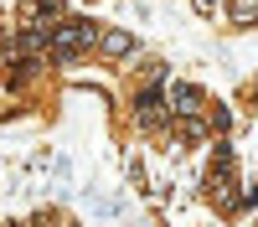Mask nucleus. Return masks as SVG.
Returning <instances> with one entry per match:
<instances>
[{
  "label": "nucleus",
  "mask_w": 258,
  "mask_h": 227,
  "mask_svg": "<svg viewBox=\"0 0 258 227\" xmlns=\"http://www.w3.org/2000/svg\"><path fill=\"white\" fill-rule=\"evenodd\" d=\"M207 129L227 134V129H232V109H222V103H212V109H207Z\"/></svg>",
  "instance_id": "6e6552de"
},
{
  "label": "nucleus",
  "mask_w": 258,
  "mask_h": 227,
  "mask_svg": "<svg viewBox=\"0 0 258 227\" xmlns=\"http://www.w3.org/2000/svg\"><path fill=\"white\" fill-rule=\"evenodd\" d=\"M129 124L140 134H165L170 129V109H165V83H140L129 93Z\"/></svg>",
  "instance_id": "7ed1b4c3"
},
{
  "label": "nucleus",
  "mask_w": 258,
  "mask_h": 227,
  "mask_svg": "<svg viewBox=\"0 0 258 227\" xmlns=\"http://www.w3.org/2000/svg\"><path fill=\"white\" fill-rule=\"evenodd\" d=\"M93 47L109 57V62H129V57L140 52V41H135V31H129V26H98Z\"/></svg>",
  "instance_id": "20e7f679"
},
{
  "label": "nucleus",
  "mask_w": 258,
  "mask_h": 227,
  "mask_svg": "<svg viewBox=\"0 0 258 227\" xmlns=\"http://www.w3.org/2000/svg\"><path fill=\"white\" fill-rule=\"evenodd\" d=\"M93 36H98L93 21H83V16H68V11H62L52 26H47V52H41V57H52L57 67H73V62L88 57Z\"/></svg>",
  "instance_id": "f257e3e1"
},
{
  "label": "nucleus",
  "mask_w": 258,
  "mask_h": 227,
  "mask_svg": "<svg viewBox=\"0 0 258 227\" xmlns=\"http://www.w3.org/2000/svg\"><path fill=\"white\" fill-rule=\"evenodd\" d=\"M232 26H258V0H227Z\"/></svg>",
  "instance_id": "0eeeda50"
},
{
  "label": "nucleus",
  "mask_w": 258,
  "mask_h": 227,
  "mask_svg": "<svg viewBox=\"0 0 258 227\" xmlns=\"http://www.w3.org/2000/svg\"><path fill=\"white\" fill-rule=\"evenodd\" d=\"M165 109H170V119H181V114H207V93L197 88V83H170V78H165Z\"/></svg>",
  "instance_id": "39448f33"
},
{
  "label": "nucleus",
  "mask_w": 258,
  "mask_h": 227,
  "mask_svg": "<svg viewBox=\"0 0 258 227\" xmlns=\"http://www.w3.org/2000/svg\"><path fill=\"white\" fill-rule=\"evenodd\" d=\"M202 191L207 201H217L222 212L232 217V191H238V160H232V144L227 139H212V160L202 171Z\"/></svg>",
  "instance_id": "f03ea898"
},
{
  "label": "nucleus",
  "mask_w": 258,
  "mask_h": 227,
  "mask_svg": "<svg viewBox=\"0 0 258 227\" xmlns=\"http://www.w3.org/2000/svg\"><path fill=\"white\" fill-rule=\"evenodd\" d=\"M191 6H197L202 16H212V11H217V6H222V0H191Z\"/></svg>",
  "instance_id": "1a4fd4ad"
},
{
  "label": "nucleus",
  "mask_w": 258,
  "mask_h": 227,
  "mask_svg": "<svg viewBox=\"0 0 258 227\" xmlns=\"http://www.w3.org/2000/svg\"><path fill=\"white\" fill-rule=\"evenodd\" d=\"M232 212H258V176L253 181H238V191H232Z\"/></svg>",
  "instance_id": "423d86ee"
},
{
  "label": "nucleus",
  "mask_w": 258,
  "mask_h": 227,
  "mask_svg": "<svg viewBox=\"0 0 258 227\" xmlns=\"http://www.w3.org/2000/svg\"><path fill=\"white\" fill-rule=\"evenodd\" d=\"M253 98H258V78H253Z\"/></svg>",
  "instance_id": "9d476101"
}]
</instances>
